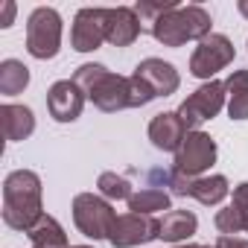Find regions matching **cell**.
<instances>
[{
    "label": "cell",
    "mask_w": 248,
    "mask_h": 248,
    "mask_svg": "<svg viewBox=\"0 0 248 248\" xmlns=\"http://www.w3.org/2000/svg\"><path fill=\"white\" fill-rule=\"evenodd\" d=\"M0 123H3V135L6 140L18 143V140H27L32 132H35V114L30 105H15V102H6L0 108Z\"/></svg>",
    "instance_id": "cell-16"
},
{
    "label": "cell",
    "mask_w": 248,
    "mask_h": 248,
    "mask_svg": "<svg viewBox=\"0 0 248 248\" xmlns=\"http://www.w3.org/2000/svg\"><path fill=\"white\" fill-rule=\"evenodd\" d=\"M233 53L236 50H233V41L228 35H222V32L207 35L204 41H199V47L190 56V76L210 82L219 70H225L233 62Z\"/></svg>",
    "instance_id": "cell-7"
},
{
    "label": "cell",
    "mask_w": 248,
    "mask_h": 248,
    "mask_svg": "<svg viewBox=\"0 0 248 248\" xmlns=\"http://www.w3.org/2000/svg\"><path fill=\"white\" fill-rule=\"evenodd\" d=\"M96 187H99V196L108 199V202H129L132 199V184L126 175H117V172H102L96 178Z\"/></svg>",
    "instance_id": "cell-23"
},
{
    "label": "cell",
    "mask_w": 248,
    "mask_h": 248,
    "mask_svg": "<svg viewBox=\"0 0 248 248\" xmlns=\"http://www.w3.org/2000/svg\"><path fill=\"white\" fill-rule=\"evenodd\" d=\"M12 18H15V3H6L3 6V21H0V27H12Z\"/></svg>",
    "instance_id": "cell-28"
},
{
    "label": "cell",
    "mask_w": 248,
    "mask_h": 248,
    "mask_svg": "<svg viewBox=\"0 0 248 248\" xmlns=\"http://www.w3.org/2000/svg\"><path fill=\"white\" fill-rule=\"evenodd\" d=\"M62 50V15L53 6H38L27 18V53L38 62L56 59Z\"/></svg>",
    "instance_id": "cell-3"
},
{
    "label": "cell",
    "mask_w": 248,
    "mask_h": 248,
    "mask_svg": "<svg viewBox=\"0 0 248 248\" xmlns=\"http://www.w3.org/2000/svg\"><path fill=\"white\" fill-rule=\"evenodd\" d=\"M70 210H73V225L91 239H108L117 222V210L111 207V202L93 193H79Z\"/></svg>",
    "instance_id": "cell-4"
},
{
    "label": "cell",
    "mask_w": 248,
    "mask_h": 248,
    "mask_svg": "<svg viewBox=\"0 0 248 248\" xmlns=\"http://www.w3.org/2000/svg\"><path fill=\"white\" fill-rule=\"evenodd\" d=\"M228 105V91H225V82L219 79H210L204 82L202 88H196L181 105H178V117L184 120V126L190 132H196L202 123L213 120L222 108Z\"/></svg>",
    "instance_id": "cell-5"
},
{
    "label": "cell",
    "mask_w": 248,
    "mask_h": 248,
    "mask_svg": "<svg viewBox=\"0 0 248 248\" xmlns=\"http://www.w3.org/2000/svg\"><path fill=\"white\" fill-rule=\"evenodd\" d=\"M143 32L138 15L132 6H117L108 9V44L114 47H132L138 41V35Z\"/></svg>",
    "instance_id": "cell-15"
},
{
    "label": "cell",
    "mask_w": 248,
    "mask_h": 248,
    "mask_svg": "<svg viewBox=\"0 0 248 248\" xmlns=\"http://www.w3.org/2000/svg\"><path fill=\"white\" fill-rule=\"evenodd\" d=\"M152 239H161V219L132 213V210L117 216V222L108 233V242L114 248H135V245H146Z\"/></svg>",
    "instance_id": "cell-8"
},
{
    "label": "cell",
    "mask_w": 248,
    "mask_h": 248,
    "mask_svg": "<svg viewBox=\"0 0 248 248\" xmlns=\"http://www.w3.org/2000/svg\"><path fill=\"white\" fill-rule=\"evenodd\" d=\"M135 73H138L143 82H149V88H152L158 96H170V93H175L178 85H181V76H178L175 64H170V62H164V59H143V62L135 67Z\"/></svg>",
    "instance_id": "cell-14"
},
{
    "label": "cell",
    "mask_w": 248,
    "mask_h": 248,
    "mask_svg": "<svg viewBox=\"0 0 248 248\" xmlns=\"http://www.w3.org/2000/svg\"><path fill=\"white\" fill-rule=\"evenodd\" d=\"M85 99L88 96L82 93V88L73 79H59L47 91V111L56 123H73V120H79Z\"/></svg>",
    "instance_id": "cell-11"
},
{
    "label": "cell",
    "mask_w": 248,
    "mask_h": 248,
    "mask_svg": "<svg viewBox=\"0 0 248 248\" xmlns=\"http://www.w3.org/2000/svg\"><path fill=\"white\" fill-rule=\"evenodd\" d=\"M30 242H32V248H70L64 228H62L59 219L50 216V213H44V216L32 225V231H30Z\"/></svg>",
    "instance_id": "cell-18"
},
{
    "label": "cell",
    "mask_w": 248,
    "mask_h": 248,
    "mask_svg": "<svg viewBox=\"0 0 248 248\" xmlns=\"http://www.w3.org/2000/svg\"><path fill=\"white\" fill-rule=\"evenodd\" d=\"M152 99H158V93L149 88V82H143L138 73L129 76V108H143Z\"/></svg>",
    "instance_id": "cell-25"
},
{
    "label": "cell",
    "mask_w": 248,
    "mask_h": 248,
    "mask_svg": "<svg viewBox=\"0 0 248 248\" xmlns=\"http://www.w3.org/2000/svg\"><path fill=\"white\" fill-rule=\"evenodd\" d=\"M175 6H178L175 0H167V3H155V0H138L132 9H135V15H138V21H140L143 32H149V35H152L155 24H158L167 12H172Z\"/></svg>",
    "instance_id": "cell-22"
},
{
    "label": "cell",
    "mask_w": 248,
    "mask_h": 248,
    "mask_svg": "<svg viewBox=\"0 0 248 248\" xmlns=\"http://www.w3.org/2000/svg\"><path fill=\"white\" fill-rule=\"evenodd\" d=\"M236 9H239V15H242V18H248V0H239Z\"/></svg>",
    "instance_id": "cell-29"
},
{
    "label": "cell",
    "mask_w": 248,
    "mask_h": 248,
    "mask_svg": "<svg viewBox=\"0 0 248 248\" xmlns=\"http://www.w3.org/2000/svg\"><path fill=\"white\" fill-rule=\"evenodd\" d=\"M239 213H242V222H245V233H248V181L236 184L233 187V202H231Z\"/></svg>",
    "instance_id": "cell-26"
},
{
    "label": "cell",
    "mask_w": 248,
    "mask_h": 248,
    "mask_svg": "<svg viewBox=\"0 0 248 248\" xmlns=\"http://www.w3.org/2000/svg\"><path fill=\"white\" fill-rule=\"evenodd\" d=\"M172 248H202V245H196V242H184V245H172Z\"/></svg>",
    "instance_id": "cell-30"
},
{
    "label": "cell",
    "mask_w": 248,
    "mask_h": 248,
    "mask_svg": "<svg viewBox=\"0 0 248 248\" xmlns=\"http://www.w3.org/2000/svg\"><path fill=\"white\" fill-rule=\"evenodd\" d=\"M202 248H216V245H202Z\"/></svg>",
    "instance_id": "cell-32"
},
{
    "label": "cell",
    "mask_w": 248,
    "mask_h": 248,
    "mask_svg": "<svg viewBox=\"0 0 248 248\" xmlns=\"http://www.w3.org/2000/svg\"><path fill=\"white\" fill-rule=\"evenodd\" d=\"M88 99L105 114H117L123 108H129V76L105 70L99 76V82L88 91Z\"/></svg>",
    "instance_id": "cell-12"
},
{
    "label": "cell",
    "mask_w": 248,
    "mask_h": 248,
    "mask_svg": "<svg viewBox=\"0 0 248 248\" xmlns=\"http://www.w3.org/2000/svg\"><path fill=\"white\" fill-rule=\"evenodd\" d=\"M102 41H108V9H79L70 27V47L76 53H93L102 47Z\"/></svg>",
    "instance_id": "cell-9"
},
{
    "label": "cell",
    "mask_w": 248,
    "mask_h": 248,
    "mask_svg": "<svg viewBox=\"0 0 248 248\" xmlns=\"http://www.w3.org/2000/svg\"><path fill=\"white\" fill-rule=\"evenodd\" d=\"M30 85V67L18 59H3L0 62V93L15 96Z\"/></svg>",
    "instance_id": "cell-21"
},
{
    "label": "cell",
    "mask_w": 248,
    "mask_h": 248,
    "mask_svg": "<svg viewBox=\"0 0 248 248\" xmlns=\"http://www.w3.org/2000/svg\"><path fill=\"white\" fill-rule=\"evenodd\" d=\"M225 91H228V117L248 120V70H233L225 79Z\"/></svg>",
    "instance_id": "cell-19"
},
{
    "label": "cell",
    "mask_w": 248,
    "mask_h": 248,
    "mask_svg": "<svg viewBox=\"0 0 248 248\" xmlns=\"http://www.w3.org/2000/svg\"><path fill=\"white\" fill-rule=\"evenodd\" d=\"M216 248H248V239H239V236H219V239H216Z\"/></svg>",
    "instance_id": "cell-27"
},
{
    "label": "cell",
    "mask_w": 248,
    "mask_h": 248,
    "mask_svg": "<svg viewBox=\"0 0 248 248\" xmlns=\"http://www.w3.org/2000/svg\"><path fill=\"white\" fill-rule=\"evenodd\" d=\"M146 132H149V140H152L155 149L172 152V155L181 149L184 138L190 135V129L184 126V120L178 117V111H161V114H155L149 120V129Z\"/></svg>",
    "instance_id": "cell-13"
},
{
    "label": "cell",
    "mask_w": 248,
    "mask_h": 248,
    "mask_svg": "<svg viewBox=\"0 0 248 248\" xmlns=\"http://www.w3.org/2000/svg\"><path fill=\"white\" fill-rule=\"evenodd\" d=\"M70 248H93V245H70Z\"/></svg>",
    "instance_id": "cell-31"
},
{
    "label": "cell",
    "mask_w": 248,
    "mask_h": 248,
    "mask_svg": "<svg viewBox=\"0 0 248 248\" xmlns=\"http://www.w3.org/2000/svg\"><path fill=\"white\" fill-rule=\"evenodd\" d=\"M213 225H216V231H219L222 236H236V233H242V231H245L242 213H239L233 204H228V207L216 210V216H213Z\"/></svg>",
    "instance_id": "cell-24"
},
{
    "label": "cell",
    "mask_w": 248,
    "mask_h": 248,
    "mask_svg": "<svg viewBox=\"0 0 248 248\" xmlns=\"http://www.w3.org/2000/svg\"><path fill=\"white\" fill-rule=\"evenodd\" d=\"M170 204H172L170 193L158 190V187H143V190L132 193V199H129V210L143 213V216H155V213H164V210L170 213Z\"/></svg>",
    "instance_id": "cell-20"
},
{
    "label": "cell",
    "mask_w": 248,
    "mask_h": 248,
    "mask_svg": "<svg viewBox=\"0 0 248 248\" xmlns=\"http://www.w3.org/2000/svg\"><path fill=\"white\" fill-rule=\"evenodd\" d=\"M170 187H172L175 196H190V199H196V202L204 204V207L225 202L228 193H231V184H228L225 175H199V178H187V175H181V172H175V170L170 172Z\"/></svg>",
    "instance_id": "cell-10"
},
{
    "label": "cell",
    "mask_w": 248,
    "mask_h": 248,
    "mask_svg": "<svg viewBox=\"0 0 248 248\" xmlns=\"http://www.w3.org/2000/svg\"><path fill=\"white\" fill-rule=\"evenodd\" d=\"M216 155H219L216 140H213L207 132L196 129V132H190V135L184 138L181 149L175 152L172 170L181 172V175H187V178H199V175H204V172L216 164Z\"/></svg>",
    "instance_id": "cell-6"
},
{
    "label": "cell",
    "mask_w": 248,
    "mask_h": 248,
    "mask_svg": "<svg viewBox=\"0 0 248 248\" xmlns=\"http://www.w3.org/2000/svg\"><path fill=\"white\" fill-rule=\"evenodd\" d=\"M41 196H44V187H41L38 172H32V170L9 172L3 181V222L12 231L30 233L32 225L44 216Z\"/></svg>",
    "instance_id": "cell-1"
},
{
    "label": "cell",
    "mask_w": 248,
    "mask_h": 248,
    "mask_svg": "<svg viewBox=\"0 0 248 248\" xmlns=\"http://www.w3.org/2000/svg\"><path fill=\"white\" fill-rule=\"evenodd\" d=\"M213 21H210V12L199 3H187V6H175L172 12H167L155 30H152V38L164 47H184L187 41H204L210 32Z\"/></svg>",
    "instance_id": "cell-2"
},
{
    "label": "cell",
    "mask_w": 248,
    "mask_h": 248,
    "mask_svg": "<svg viewBox=\"0 0 248 248\" xmlns=\"http://www.w3.org/2000/svg\"><path fill=\"white\" fill-rule=\"evenodd\" d=\"M199 231V219L193 210H170L161 219V239L172 242V245H184L190 242V236Z\"/></svg>",
    "instance_id": "cell-17"
}]
</instances>
